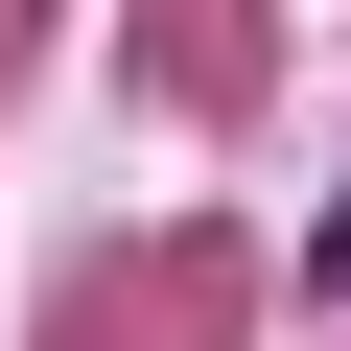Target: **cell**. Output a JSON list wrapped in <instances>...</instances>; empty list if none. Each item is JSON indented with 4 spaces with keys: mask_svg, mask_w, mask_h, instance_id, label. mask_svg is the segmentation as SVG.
I'll list each match as a JSON object with an SVG mask.
<instances>
[{
    "mask_svg": "<svg viewBox=\"0 0 351 351\" xmlns=\"http://www.w3.org/2000/svg\"><path fill=\"white\" fill-rule=\"evenodd\" d=\"M328 281H351V211H328Z\"/></svg>",
    "mask_w": 351,
    "mask_h": 351,
    "instance_id": "cell-1",
    "label": "cell"
}]
</instances>
